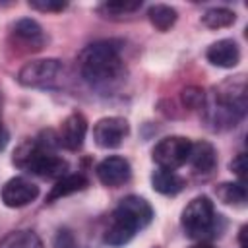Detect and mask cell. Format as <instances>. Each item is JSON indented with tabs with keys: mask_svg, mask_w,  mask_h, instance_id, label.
I'll use <instances>...</instances> for the list:
<instances>
[{
	"mask_svg": "<svg viewBox=\"0 0 248 248\" xmlns=\"http://www.w3.org/2000/svg\"><path fill=\"white\" fill-rule=\"evenodd\" d=\"M81 78L97 89H107L124 76L120 50L112 41H99L85 46L79 54Z\"/></svg>",
	"mask_w": 248,
	"mask_h": 248,
	"instance_id": "cell-1",
	"label": "cell"
},
{
	"mask_svg": "<svg viewBox=\"0 0 248 248\" xmlns=\"http://www.w3.org/2000/svg\"><path fill=\"white\" fill-rule=\"evenodd\" d=\"M207 122L213 128H231L234 126L246 112V81L244 76H236L232 79L223 81L211 95L207 103H203Z\"/></svg>",
	"mask_w": 248,
	"mask_h": 248,
	"instance_id": "cell-2",
	"label": "cell"
},
{
	"mask_svg": "<svg viewBox=\"0 0 248 248\" xmlns=\"http://www.w3.org/2000/svg\"><path fill=\"white\" fill-rule=\"evenodd\" d=\"M12 161L16 167L39 174L43 178H62L68 170V163L56 153H52V149L41 140L23 141L14 151Z\"/></svg>",
	"mask_w": 248,
	"mask_h": 248,
	"instance_id": "cell-3",
	"label": "cell"
},
{
	"mask_svg": "<svg viewBox=\"0 0 248 248\" xmlns=\"http://www.w3.org/2000/svg\"><path fill=\"white\" fill-rule=\"evenodd\" d=\"M217 219L219 215H215L213 202L207 196H198L184 207L180 223L190 238H202L215 231Z\"/></svg>",
	"mask_w": 248,
	"mask_h": 248,
	"instance_id": "cell-4",
	"label": "cell"
},
{
	"mask_svg": "<svg viewBox=\"0 0 248 248\" xmlns=\"http://www.w3.org/2000/svg\"><path fill=\"white\" fill-rule=\"evenodd\" d=\"M64 66L58 58H43L27 62L19 74L17 81L23 87H54L62 78Z\"/></svg>",
	"mask_w": 248,
	"mask_h": 248,
	"instance_id": "cell-5",
	"label": "cell"
},
{
	"mask_svg": "<svg viewBox=\"0 0 248 248\" xmlns=\"http://www.w3.org/2000/svg\"><path fill=\"white\" fill-rule=\"evenodd\" d=\"M190 145H192V141L184 136H169V138H163L153 147L151 157L161 169L174 170L188 161Z\"/></svg>",
	"mask_w": 248,
	"mask_h": 248,
	"instance_id": "cell-6",
	"label": "cell"
},
{
	"mask_svg": "<svg viewBox=\"0 0 248 248\" xmlns=\"http://www.w3.org/2000/svg\"><path fill=\"white\" fill-rule=\"evenodd\" d=\"M128 132H130V126H128L126 118L107 116V118L97 120V124L93 126V140L99 147L112 149V147H118L126 140Z\"/></svg>",
	"mask_w": 248,
	"mask_h": 248,
	"instance_id": "cell-7",
	"label": "cell"
},
{
	"mask_svg": "<svg viewBox=\"0 0 248 248\" xmlns=\"http://www.w3.org/2000/svg\"><path fill=\"white\" fill-rule=\"evenodd\" d=\"M12 41L16 43V46H19L27 52H35V50L43 48L46 39H45L43 27L35 19L23 17L12 25Z\"/></svg>",
	"mask_w": 248,
	"mask_h": 248,
	"instance_id": "cell-8",
	"label": "cell"
},
{
	"mask_svg": "<svg viewBox=\"0 0 248 248\" xmlns=\"http://www.w3.org/2000/svg\"><path fill=\"white\" fill-rule=\"evenodd\" d=\"M39 196V186L23 176L10 178L2 186V202L6 207H23L35 202Z\"/></svg>",
	"mask_w": 248,
	"mask_h": 248,
	"instance_id": "cell-9",
	"label": "cell"
},
{
	"mask_svg": "<svg viewBox=\"0 0 248 248\" xmlns=\"http://www.w3.org/2000/svg\"><path fill=\"white\" fill-rule=\"evenodd\" d=\"M132 167L124 157L110 155L97 165V178L108 188H118L130 180Z\"/></svg>",
	"mask_w": 248,
	"mask_h": 248,
	"instance_id": "cell-10",
	"label": "cell"
},
{
	"mask_svg": "<svg viewBox=\"0 0 248 248\" xmlns=\"http://www.w3.org/2000/svg\"><path fill=\"white\" fill-rule=\"evenodd\" d=\"M87 134V120L81 112H72L68 114L62 124H60V132H58V145L70 149V151H78L83 145Z\"/></svg>",
	"mask_w": 248,
	"mask_h": 248,
	"instance_id": "cell-11",
	"label": "cell"
},
{
	"mask_svg": "<svg viewBox=\"0 0 248 248\" xmlns=\"http://www.w3.org/2000/svg\"><path fill=\"white\" fill-rule=\"evenodd\" d=\"M114 213H118L124 219H128L138 231L147 227L151 223V219H153V209H151L149 202H145L140 196H126L124 200H120V203L114 209Z\"/></svg>",
	"mask_w": 248,
	"mask_h": 248,
	"instance_id": "cell-12",
	"label": "cell"
},
{
	"mask_svg": "<svg viewBox=\"0 0 248 248\" xmlns=\"http://www.w3.org/2000/svg\"><path fill=\"white\" fill-rule=\"evenodd\" d=\"M205 56L213 66L234 68L240 62V48L232 39H221L207 48Z\"/></svg>",
	"mask_w": 248,
	"mask_h": 248,
	"instance_id": "cell-13",
	"label": "cell"
},
{
	"mask_svg": "<svg viewBox=\"0 0 248 248\" xmlns=\"http://www.w3.org/2000/svg\"><path fill=\"white\" fill-rule=\"evenodd\" d=\"M188 163L194 167L196 172L209 174L215 169V165H217V151H215V147L209 141L200 140V141L190 145Z\"/></svg>",
	"mask_w": 248,
	"mask_h": 248,
	"instance_id": "cell-14",
	"label": "cell"
},
{
	"mask_svg": "<svg viewBox=\"0 0 248 248\" xmlns=\"http://www.w3.org/2000/svg\"><path fill=\"white\" fill-rule=\"evenodd\" d=\"M136 232H138V229L128 219H124L118 213H112L110 225L105 231V242L108 246H124L126 242H130L134 238Z\"/></svg>",
	"mask_w": 248,
	"mask_h": 248,
	"instance_id": "cell-15",
	"label": "cell"
},
{
	"mask_svg": "<svg viewBox=\"0 0 248 248\" xmlns=\"http://www.w3.org/2000/svg\"><path fill=\"white\" fill-rule=\"evenodd\" d=\"M151 186L155 192L159 194H165V196H174L178 194L182 188H184V180L174 172V170H169V169H157L153 174H151Z\"/></svg>",
	"mask_w": 248,
	"mask_h": 248,
	"instance_id": "cell-16",
	"label": "cell"
},
{
	"mask_svg": "<svg viewBox=\"0 0 248 248\" xmlns=\"http://www.w3.org/2000/svg\"><path fill=\"white\" fill-rule=\"evenodd\" d=\"M87 186V178L83 174H64L62 178L56 180V184L50 188L48 196H46V202H56L64 196H70L74 192H79Z\"/></svg>",
	"mask_w": 248,
	"mask_h": 248,
	"instance_id": "cell-17",
	"label": "cell"
},
{
	"mask_svg": "<svg viewBox=\"0 0 248 248\" xmlns=\"http://www.w3.org/2000/svg\"><path fill=\"white\" fill-rule=\"evenodd\" d=\"M0 248H43V242L33 231H12L0 240Z\"/></svg>",
	"mask_w": 248,
	"mask_h": 248,
	"instance_id": "cell-18",
	"label": "cell"
},
{
	"mask_svg": "<svg viewBox=\"0 0 248 248\" xmlns=\"http://www.w3.org/2000/svg\"><path fill=\"white\" fill-rule=\"evenodd\" d=\"M147 17H149V21L153 23L155 29L169 31L174 25V21H176L178 16H176V10L174 8H170L167 4H155V6H151L147 10Z\"/></svg>",
	"mask_w": 248,
	"mask_h": 248,
	"instance_id": "cell-19",
	"label": "cell"
},
{
	"mask_svg": "<svg viewBox=\"0 0 248 248\" xmlns=\"http://www.w3.org/2000/svg\"><path fill=\"white\" fill-rule=\"evenodd\" d=\"M217 198L229 205H244L246 203V188L242 182H223L215 188Z\"/></svg>",
	"mask_w": 248,
	"mask_h": 248,
	"instance_id": "cell-20",
	"label": "cell"
},
{
	"mask_svg": "<svg viewBox=\"0 0 248 248\" xmlns=\"http://www.w3.org/2000/svg\"><path fill=\"white\" fill-rule=\"evenodd\" d=\"M236 21V14L227 8H211L202 16V23L209 29H223Z\"/></svg>",
	"mask_w": 248,
	"mask_h": 248,
	"instance_id": "cell-21",
	"label": "cell"
},
{
	"mask_svg": "<svg viewBox=\"0 0 248 248\" xmlns=\"http://www.w3.org/2000/svg\"><path fill=\"white\" fill-rule=\"evenodd\" d=\"M141 8V2H105L97 8L99 14H103V17H110V19H118L122 16L134 14L136 10Z\"/></svg>",
	"mask_w": 248,
	"mask_h": 248,
	"instance_id": "cell-22",
	"label": "cell"
},
{
	"mask_svg": "<svg viewBox=\"0 0 248 248\" xmlns=\"http://www.w3.org/2000/svg\"><path fill=\"white\" fill-rule=\"evenodd\" d=\"M182 103L190 108H200L205 103V93L200 87H186L182 91Z\"/></svg>",
	"mask_w": 248,
	"mask_h": 248,
	"instance_id": "cell-23",
	"label": "cell"
},
{
	"mask_svg": "<svg viewBox=\"0 0 248 248\" xmlns=\"http://www.w3.org/2000/svg\"><path fill=\"white\" fill-rule=\"evenodd\" d=\"M66 2L62 0H29V8L39 12H62L66 10Z\"/></svg>",
	"mask_w": 248,
	"mask_h": 248,
	"instance_id": "cell-24",
	"label": "cell"
},
{
	"mask_svg": "<svg viewBox=\"0 0 248 248\" xmlns=\"http://www.w3.org/2000/svg\"><path fill=\"white\" fill-rule=\"evenodd\" d=\"M54 246L56 248H78V242L68 229H60L54 238Z\"/></svg>",
	"mask_w": 248,
	"mask_h": 248,
	"instance_id": "cell-25",
	"label": "cell"
},
{
	"mask_svg": "<svg viewBox=\"0 0 248 248\" xmlns=\"http://www.w3.org/2000/svg\"><path fill=\"white\" fill-rule=\"evenodd\" d=\"M231 170H234V174L244 180V174H246V155L244 153H238L232 161H231Z\"/></svg>",
	"mask_w": 248,
	"mask_h": 248,
	"instance_id": "cell-26",
	"label": "cell"
},
{
	"mask_svg": "<svg viewBox=\"0 0 248 248\" xmlns=\"http://www.w3.org/2000/svg\"><path fill=\"white\" fill-rule=\"evenodd\" d=\"M8 140H10V134H8V130L4 128V124H2V120H0V151L8 145Z\"/></svg>",
	"mask_w": 248,
	"mask_h": 248,
	"instance_id": "cell-27",
	"label": "cell"
},
{
	"mask_svg": "<svg viewBox=\"0 0 248 248\" xmlns=\"http://www.w3.org/2000/svg\"><path fill=\"white\" fill-rule=\"evenodd\" d=\"M246 231H248V227H242L240 229V248H248L246 246Z\"/></svg>",
	"mask_w": 248,
	"mask_h": 248,
	"instance_id": "cell-28",
	"label": "cell"
},
{
	"mask_svg": "<svg viewBox=\"0 0 248 248\" xmlns=\"http://www.w3.org/2000/svg\"><path fill=\"white\" fill-rule=\"evenodd\" d=\"M192 248H213L211 244H205V242H202V244H196V246H192Z\"/></svg>",
	"mask_w": 248,
	"mask_h": 248,
	"instance_id": "cell-29",
	"label": "cell"
}]
</instances>
